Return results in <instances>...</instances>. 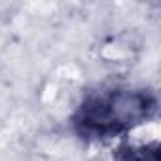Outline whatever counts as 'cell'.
I'll list each match as a JSON object with an SVG mask.
<instances>
[{
    "instance_id": "6da1fadb",
    "label": "cell",
    "mask_w": 161,
    "mask_h": 161,
    "mask_svg": "<svg viewBox=\"0 0 161 161\" xmlns=\"http://www.w3.org/2000/svg\"><path fill=\"white\" fill-rule=\"evenodd\" d=\"M148 110L150 103L144 95L119 91L91 101L84 108L82 121L95 133L110 135L140 123V119L148 116Z\"/></svg>"
}]
</instances>
